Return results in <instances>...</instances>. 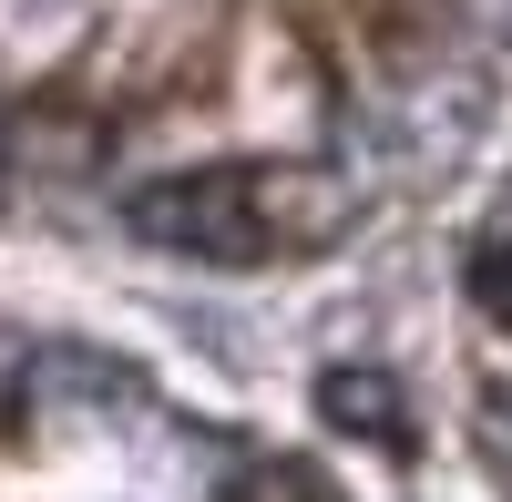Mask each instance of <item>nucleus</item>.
Wrapping results in <instances>:
<instances>
[{"instance_id": "nucleus-3", "label": "nucleus", "mask_w": 512, "mask_h": 502, "mask_svg": "<svg viewBox=\"0 0 512 502\" xmlns=\"http://www.w3.org/2000/svg\"><path fill=\"white\" fill-rule=\"evenodd\" d=\"M472 298H482L492 318H512V236H492L482 257H472Z\"/></svg>"}, {"instance_id": "nucleus-1", "label": "nucleus", "mask_w": 512, "mask_h": 502, "mask_svg": "<svg viewBox=\"0 0 512 502\" xmlns=\"http://www.w3.org/2000/svg\"><path fill=\"white\" fill-rule=\"evenodd\" d=\"M123 216H134V236L164 246V257H216V267L267 257V185H256L246 164H205V175L144 185Z\"/></svg>"}, {"instance_id": "nucleus-2", "label": "nucleus", "mask_w": 512, "mask_h": 502, "mask_svg": "<svg viewBox=\"0 0 512 502\" xmlns=\"http://www.w3.org/2000/svg\"><path fill=\"white\" fill-rule=\"evenodd\" d=\"M318 410H328V421L338 431H349V441H379V451H410L420 431L400 421V380H390V369H328V390H318Z\"/></svg>"}]
</instances>
